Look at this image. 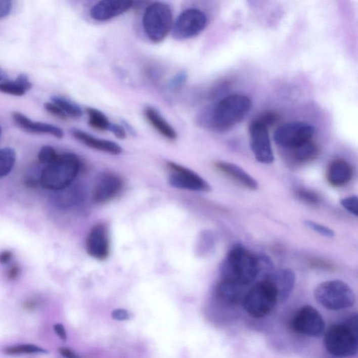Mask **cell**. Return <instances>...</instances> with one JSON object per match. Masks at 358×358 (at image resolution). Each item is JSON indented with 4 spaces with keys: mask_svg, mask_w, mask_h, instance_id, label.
<instances>
[{
    "mask_svg": "<svg viewBox=\"0 0 358 358\" xmlns=\"http://www.w3.org/2000/svg\"><path fill=\"white\" fill-rule=\"evenodd\" d=\"M260 268L258 257L242 246H235L221 266V279L246 286L255 280Z\"/></svg>",
    "mask_w": 358,
    "mask_h": 358,
    "instance_id": "6da1fadb",
    "label": "cell"
},
{
    "mask_svg": "<svg viewBox=\"0 0 358 358\" xmlns=\"http://www.w3.org/2000/svg\"><path fill=\"white\" fill-rule=\"evenodd\" d=\"M252 108V102L242 95H231L222 99L212 113L210 125L213 130L224 132L242 122Z\"/></svg>",
    "mask_w": 358,
    "mask_h": 358,
    "instance_id": "7a4b0ae2",
    "label": "cell"
},
{
    "mask_svg": "<svg viewBox=\"0 0 358 358\" xmlns=\"http://www.w3.org/2000/svg\"><path fill=\"white\" fill-rule=\"evenodd\" d=\"M81 167L79 158L73 153L60 155L56 162L43 168L39 183L45 189L58 191L72 185Z\"/></svg>",
    "mask_w": 358,
    "mask_h": 358,
    "instance_id": "3957f363",
    "label": "cell"
},
{
    "mask_svg": "<svg viewBox=\"0 0 358 358\" xmlns=\"http://www.w3.org/2000/svg\"><path fill=\"white\" fill-rule=\"evenodd\" d=\"M144 31L153 43L163 41L173 26V14L167 3L156 2L150 4L143 16Z\"/></svg>",
    "mask_w": 358,
    "mask_h": 358,
    "instance_id": "277c9868",
    "label": "cell"
},
{
    "mask_svg": "<svg viewBox=\"0 0 358 358\" xmlns=\"http://www.w3.org/2000/svg\"><path fill=\"white\" fill-rule=\"evenodd\" d=\"M278 301L275 285L266 279L255 285L245 295L242 306L251 317L260 319L270 314Z\"/></svg>",
    "mask_w": 358,
    "mask_h": 358,
    "instance_id": "5b68a950",
    "label": "cell"
},
{
    "mask_svg": "<svg viewBox=\"0 0 358 358\" xmlns=\"http://www.w3.org/2000/svg\"><path fill=\"white\" fill-rule=\"evenodd\" d=\"M314 296L319 304L330 310L346 309L355 302V295L351 288L339 280L321 283L316 288Z\"/></svg>",
    "mask_w": 358,
    "mask_h": 358,
    "instance_id": "8992f818",
    "label": "cell"
},
{
    "mask_svg": "<svg viewBox=\"0 0 358 358\" xmlns=\"http://www.w3.org/2000/svg\"><path fill=\"white\" fill-rule=\"evenodd\" d=\"M324 346L335 357H350L357 353L358 337L344 323L334 325L325 334Z\"/></svg>",
    "mask_w": 358,
    "mask_h": 358,
    "instance_id": "52a82bcc",
    "label": "cell"
},
{
    "mask_svg": "<svg viewBox=\"0 0 358 358\" xmlns=\"http://www.w3.org/2000/svg\"><path fill=\"white\" fill-rule=\"evenodd\" d=\"M206 14L197 9L183 12L173 23L171 34L176 39H191L200 34L207 25Z\"/></svg>",
    "mask_w": 358,
    "mask_h": 358,
    "instance_id": "ba28073f",
    "label": "cell"
},
{
    "mask_svg": "<svg viewBox=\"0 0 358 358\" xmlns=\"http://www.w3.org/2000/svg\"><path fill=\"white\" fill-rule=\"evenodd\" d=\"M315 133L313 126L304 122H292L280 126L274 139L280 147L293 150L311 140Z\"/></svg>",
    "mask_w": 358,
    "mask_h": 358,
    "instance_id": "9c48e42d",
    "label": "cell"
},
{
    "mask_svg": "<svg viewBox=\"0 0 358 358\" xmlns=\"http://www.w3.org/2000/svg\"><path fill=\"white\" fill-rule=\"evenodd\" d=\"M169 184L179 189L196 192H209L211 186L195 171L173 162H167Z\"/></svg>",
    "mask_w": 358,
    "mask_h": 358,
    "instance_id": "30bf717a",
    "label": "cell"
},
{
    "mask_svg": "<svg viewBox=\"0 0 358 358\" xmlns=\"http://www.w3.org/2000/svg\"><path fill=\"white\" fill-rule=\"evenodd\" d=\"M251 148L255 158L260 163L268 164L275 160L267 127L253 120L249 125Z\"/></svg>",
    "mask_w": 358,
    "mask_h": 358,
    "instance_id": "8fae6325",
    "label": "cell"
},
{
    "mask_svg": "<svg viewBox=\"0 0 358 358\" xmlns=\"http://www.w3.org/2000/svg\"><path fill=\"white\" fill-rule=\"evenodd\" d=\"M292 326L298 333L308 337H319L325 331L324 320L321 314L313 306H303L294 317Z\"/></svg>",
    "mask_w": 358,
    "mask_h": 358,
    "instance_id": "7c38bea8",
    "label": "cell"
},
{
    "mask_svg": "<svg viewBox=\"0 0 358 358\" xmlns=\"http://www.w3.org/2000/svg\"><path fill=\"white\" fill-rule=\"evenodd\" d=\"M86 250L89 256L98 260H107L110 254V241L105 226L97 225L87 235Z\"/></svg>",
    "mask_w": 358,
    "mask_h": 358,
    "instance_id": "4fadbf2b",
    "label": "cell"
},
{
    "mask_svg": "<svg viewBox=\"0 0 358 358\" xmlns=\"http://www.w3.org/2000/svg\"><path fill=\"white\" fill-rule=\"evenodd\" d=\"M123 182L120 176L113 173H105L99 178L93 191V199L96 203H105L120 193Z\"/></svg>",
    "mask_w": 358,
    "mask_h": 358,
    "instance_id": "5bb4252c",
    "label": "cell"
},
{
    "mask_svg": "<svg viewBox=\"0 0 358 358\" xmlns=\"http://www.w3.org/2000/svg\"><path fill=\"white\" fill-rule=\"evenodd\" d=\"M134 4V2L128 0H104L92 7L91 16L96 21H107L123 14L132 7Z\"/></svg>",
    "mask_w": 358,
    "mask_h": 358,
    "instance_id": "9a60e30c",
    "label": "cell"
},
{
    "mask_svg": "<svg viewBox=\"0 0 358 358\" xmlns=\"http://www.w3.org/2000/svg\"><path fill=\"white\" fill-rule=\"evenodd\" d=\"M12 119L18 127L27 132L49 134L58 139L63 138L64 131L60 127L44 122L33 121L28 117L17 111L13 113Z\"/></svg>",
    "mask_w": 358,
    "mask_h": 358,
    "instance_id": "2e32d148",
    "label": "cell"
},
{
    "mask_svg": "<svg viewBox=\"0 0 358 358\" xmlns=\"http://www.w3.org/2000/svg\"><path fill=\"white\" fill-rule=\"evenodd\" d=\"M51 197L52 203L60 209H66L77 205L85 198L86 191L81 184H74L69 187L56 191Z\"/></svg>",
    "mask_w": 358,
    "mask_h": 358,
    "instance_id": "e0dca14e",
    "label": "cell"
},
{
    "mask_svg": "<svg viewBox=\"0 0 358 358\" xmlns=\"http://www.w3.org/2000/svg\"><path fill=\"white\" fill-rule=\"evenodd\" d=\"M214 166L215 169L229 177L232 180L235 181L239 185L252 191H255L258 188L257 181L236 164L228 162L218 161L215 162Z\"/></svg>",
    "mask_w": 358,
    "mask_h": 358,
    "instance_id": "ac0fdd59",
    "label": "cell"
},
{
    "mask_svg": "<svg viewBox=\"0 0 358 358\" xmlns=\"http://www.w3.org/2000/svg\"><path fill=\"white\" fill-rule=\"evenodd\" d=\"M353 176L352 166L344 160H335L329 165L327 179L334 187H341L348 184Z\"/></svg>",
    "mask_w": 358,
    "mask_h": 358,
    "instance_id": "d6986e66",
    "label": "cell"
},
{
    "mask_svg": "<svg viewBox=\"0 0 358 358\" xmlns=\"http://www.w3.org/2000/svg\"><path fill=\"white\" fill-rule=\"evenodd\" d=\"M71 133L75 139L91 149L114 155H119L122 153V148L111 141L94 138L92 135L77 129H72Z\"/></svg>",
    "mask_w": 358,
    "mask_h": 358,
    "instance_id": "ffe728a7",
    "label": "cell"
},
{
    "mask_svg": "<svg viewBox=\"0 0 358 358\" xmlns=\"http://www.w3.org/2000/svg\"><path fill=\"white\" fill-rule=\"evenodd\" d=\"M268 280L275 285L279 301L284 302L293 292L295 284V275L291 270L285 268L277 272Z\"/></svg>",
    "mask_w": 358,
    "mask_h": 358,
    "instance_id": "44dd1931",
    "label": "cell"
},
{
    "mask_svg": "<svg viewBox=\"0 0 358 358\" xmlns=\"http://www.w3.org/2000/svg\"><path fill=\"white\" fill-rule=\"evenodd\" d=\"M244 287L237 283L221 279L217 286L216 295L218 299L226 304H237L244 299Z\"/></svg>",
    "mask_w": 358,
    "mask_h": 358,
    "instance_id": "7402d4cb",
    "label": "cell"
},
{
    "mask_svg": "<svg viewBox=\"0 0 358 358\" xmlns=\"http://www.w3.org/2000/svg\"><path fill=\"white\" fill-rule=\"evenodd\" d=\"M144 115L149 123L164 138L171 141L176 140V131L156 109L148 107L144 110Z\"/></svg>",
    "mask_w": 358,
    "mask_h": 358,
    "instance_id": "603a6c76",
    "label": "cell"
},
{
    "mask_svg": "<svg viewBox=\"0 0 358 358\" xmlns=\"http://www.w3.org/2000/svg\"><path fill=\"white\" fill-rule=\"evenodd\" d=\"M32 83L26 74H21L15 81H7L0 83V91L6 94L14 96H22L32 88Z\"/></svg>",
    "mask_w": 358,
    "mask_h": 358,
    "instance_id": "cb8c5ba5",
    "label": "cell"
},
{
    "mask_svg": "<svg viewBox=\"0 0 358 358\" xmlns=\"http://www.w3.org/2000/svg\"><path fill=\"white\" fill-rule=\"evenodd\" d=\"M291 151L294 159L300 163H306L315 160L320 153L319 146L311 140L301 144Z\"/></svg>",
    "mask_w": 358,
    "mask_h": 358,
    "instance_id": "d4e9b609",
    "label": "cell"
},
{
    "mask_svg": "<svg viewBox=\"0 0 358 358\" xmlns=\"http://www.w3.org/2000/svg\"><path fill=\"white\" fill-rule=\"evenodd\" d=\"M15 151L10 147L0 150V178L8 176L16 162Z\"/></svg>",
    "mask_w": 358,
    "mask_h": 358,
    "instance_id": "484cf974",
    "label": "cell"
},
{
    "mask_svg": "<svg viewBox=\"0 0 358 358\" xmlns=\"http://www.w3.org/2000/svg\"><path fill=\"white\" fill-rule=\"evenodd\" d=\"M86 112L88 115L89 125L91 127L99 130H108L111 122L105 114L98 109L91 107L87 108Z\"/></svg>",
    "mask_w": 358,
    "mask_h": 358,
    "instance_id": "4316f807",
    "label": "cell"
},
{
    "mask_svg": "<svg viewBox=\"0 0 358 358\" xmlns=\"http://www.w3.org/2000/svg\"><path fill=\"white\" fill-rule=\"evenodd\" d=\"M53 102L57 105L68 116L72 118H80L82 116V110L76 104L69 101L67 99L60 96H54L51 98Z\"/></svg>",
    "mask_w": 358,
    "mask_h": 358,
    "instance_id": "83f0119b",
    "label": "cell"
},
{
    "mask_svg": "<svg viewBox=\"0 0 358 358\" xmlns=\"http://www.w3.org/2000/svg\"><path fill=\"white\" fill-rule=\"evenodd\" d=\"M7 355H18L22 353H48V350L35 345H22V346L7 347L4 350Z\"/></svg>",
    "mask_w": 358,
    "mask_h": 358,
    "instance_id": "f1b7e54d",
    "label": "cell"
},
{
    "mask_svg": "<svg viewBox=\"0 0 358 358\" xmlns=\"http://www.w3.org/2000/svg\"><path fill=\"white\" fill-rule=\"evenodd\" d=\"M59 155L54 148L50 146H44L40 149L38 153V158L41 164L47 166L56 162Z\"/></svg>",
    "mask_w": 358,
    "mask_h": 358,
    "instance_id": "f546056e",
    "label": "cell"
},
{
    "mask_svg": "<svg viewBox=\"0 0 358 358\" xmlns=\"http://www.w3.org/2000/svg\"><path fill=\"white\" fill-rule=\"evenodd\" d=\"M295 193L299 200L303 201L305 203L311 204V205H316V204L320 203L321 200H320L319 195L310 190L306 189V188H298Z\"/></svg>",
    "mask_w": 358,
    "mask_h": 358,
    "instance_id": "4dcf8cb0",
    "label": "cell"
},
{
    "mask_svg": "<svg viewBox=\"0 0 358 358\" xmlns=\"http://www.w3.org/2000/svg\"><path fill=\"white\" fill-rule=\"evenodd\" d=\"M279 118L280 117L277 113L274 112V111H265V112L259 115V116L254 120L260 122L268 129V127L275 125L279 121Z\"/></svg>",
    "mask_w": 358,
    "mask_h": 358,
    "instance_id": "1f68e13d",
    "label": "cell"
},
{
    "mask_svg": "<svg viewBox=\"0 0 358 358\" xmlns=\"http://www.w3.org/2000/svg\"><path fill=\"white\" fill-rule=\"evenodd\" d=\"M304 223L310 229L317 232V233L323 235V236L328 237H333L334 236L333 230L326 227V226H323V225L317 223V222L311 220H306Z\"/></svg>",
    "mask_w": 358,
    "mask_h": 358,
    "instance_id": "d6a6232c",
    "label": "cell"
},
{
    "mask_svg": "<svg viewBox=\"0 0 358 358\" xmlns=\"http://www.w3.org/2000/svg\"><path fill=\"white\" fill-rule=\"evenodd\" d=\"M341 206L351 214L358 217V197H347L341 200Z\"/></svg>",
    "mask_w": 358,
    "mask_h": 358,
    "instance_id": "836d02e7",
    "label": "cell"
},
{
    "mask_svg": "<svg viewBox=\"0 0 358 358\" xmlns=\"http://www.w3.org/2000/svg\"><path fill=\"white\" fill-rule=\"evenodd\" d=\"M44 108L46 110L49 111L51 114L58 117V118H61V119L66 120L68 118V116L54 102H47L44 105Z\"/></svg>",
    "mask_w": 358,
    "mask_h": 358,
    "instance_id": "e575fe53",
    "label": "cell"
},
{
    "mask_svg": "<svg viewBox=\"0 0 358 358\" xmlns=\"http://www.w3.org/2000/svg\"><path fill=\"white\" fill-rule=\"evenodd\" d=\"M358 337V313L354 312L347 318L343 322Z\"/></svg>",
    "mask_w": 358,
    "mask_h": 358,
    "instance_id": "d590c367",
    "label": "cell"
},
{
    "mask_svg": "<svg viewBox=\"0 0 358 358\" xmlns=\"http://www.w3.org/2000/svg\"><path fill=\"white\" fill-rule=\"evenodd\" d=\"M108 130L110 131L116 136V138L120 139V140H125L126 136H127L125 129L124 128L123 126L117 125V124L111 123Z\"/></svg>",
    "mask_w": 358,
    "mask_h": 358,
    "instance_id": "8d00e7d4",
    "label": "cell"
},
{
    "mask_svg": "<svg viewBox=\"0 0 358 358\" xmlns=\"http://www.w3.org/2000/svg\"><path fill=\"white\" fill-rule=\"evenodd\" d=\"M12 3L9 0H0V18H6L12 12Z\"/></svg>",
    "mask_w": 358,
    "mask_h": 358,
    "instance_id": "74e56055",
    "label": "cell"
},
{
    "mask_svg": "<svg viewBox=\"0 0 358 358\" xmlns=\"http://www.w3.org/2000/svg\"><path fill=\"white\" fill-rule=\"evenodd\" d=\"M111 317L117 321H127L132 317L131 313L125 309H116L111 313Z\"/></svg>",
    "mask_w": 358,
    "mask_h": 358,
    "instance_id": "f35d334b",
    "label": "cell"
},
{
    "mask_svg": "<svg viewBox=\"0 0 358 358\" xmlns=\"http://www.w3.org/2000/svg\"><path fill=\"white\" fill-rule=\"evenodd\" d=\"M310 264L314 267L322 268V270H330V271L334 270V266L331 264L326 261L320 260V259H313L310 260Z\"/></svg>",
    "mask_w": 358,
    "mask_h": 358,
    "instance_id": "ab89813d",
    "label": "cell"
},
{
    "mask_svg": "<svg viewBox=\"0 0 358 358\" xmlns=\"http://www.w3.org/2000/svg\"><path fill=\"white\" fill-rule=\"evenodd\" d=\"M186 78H187V75H186V73H179L171 80L170 86L172 88H176V87L181 86L186 81Z\"/></svg>",
    "mask_w": 358,
    "mask_h": 358,
    "instance_id": "60d3db41",
    "label": "cell"
},
{
    "mask_svg": "<svg viewBox=\"0 0 358 358\" xmlns=\"http://www.w3.org/2000/svg\"><path fill=\"white\" fill-rule=\"evenodd\" d=\"M54 330L62 341H66L67 340V333H66L65 329L64 328L63 325L57 323L54 326Z\"/></svg>",
    "mask_w": 358,
    "mask_h": 358,
    "instance_id": "b9f144b4",
    "label": "cell"
},
{
    "mask_svg": "<svg viewBox=\"0 0 358 358\" xmlns=\"http://www.w3.org/2000/svg\"><path fill=\"white\" fill-rule=\"evenodd\" d=\"M59 352L66 358H80L74 351L69 348H60Z\"/></svg>",
    "mask_w": 358,
    "mask_h": 358,
    "instance_id": "7bdbcfd3",
    "label": "cell"
},
{
    "mask_svg": "<svg viewBox=\"0 0 358 358\" xmlns=\"http://www.w3.org/2000/svg\"><path fill=\"white\" fill-rule=\"evenodd\" d=\"M12 253L10 251H5L0 255V262L3 264H6L10 262L12 257Z\"/></svg>",
    "mask_w": 358,
    "mask_h": 358,
    "instance_id": "ee69618b",
    "label": "cell"
},
{
    "mask_svg": "<svg viewBox=\"0 0 358 358\" xmlns=\"http://www.w3.org/2000/svg\"><path fill=\"white\" fill-rule=\"evenodd\" d=\"M20 274V268L17 265L12 266L8 272V278L10 280H14Z\"/></svg>",
    "mask_w": 358,
    "mask_h": 358,
    "instance_id": "f6af8a7d",
    "label": "cell"
},
{
    "mask_svg": "<svg viewBox=\"0 0 358 358\" xmlns=\"http://www.w3.org/2000/svg\"><path fill=\"white\" fill-rule=\"evenodd\" d=\"M121 122L124 128L128 131L129 134L132 135V136H135V135H137L136 130H135L134 127H133L128 122L126 121L125 120H122Z\"/></svg>",
    "mask_w": 358,
    "mask_h": 358,
    "instance_id": "bcb514c9",
    "label": "cell"
},
{
    "mask_svg": "<svg viewBox=\"0 0 358 358\" xmlns=\"http://www.w3.org/2000/svg\"><path fill=\"white\" fill-rule=\"evenodd\" d=\"M38 306V301L36 300H28L27 302H25V308L27 310H33L34 309Z\"/></svg>",
    "mask_w": 358,
    "mask_h": 358,
    "instance_id": "7dc6e473",
    "label": "cell"
}]
</instances>
